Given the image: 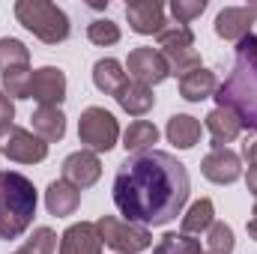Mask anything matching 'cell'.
I'll list each match as a JSON object with an SVG mask.
<instances>
[{
	"instance_id": "obj_1",
	"label": "cell",
	"mask_w": 257,
	"mask_h": 254,
	"mask_svg": "<svg viewBox=\"0 0 257 254\" xmlns=\"http://www.w3.org/2000/svg\"><path fill=\"white\" fill-rule=\"evenodd\" d=\"M192 191L186 165L165 153L147 150L126 156L114 174V206L126 221L141 227H162L174 221Z\"/></svg>"
},
{
	"instance_id": "obj_2",
	"label": "cell",
	"mask_w": 257,
	"mask_h": 254,
	"mask_svg": "<svg viewBox=\"0 0 257 254\" xmlns=\"http://www.w3.org/2000/svg\"><path fill=\"white\" fill-rule=\"evenodd\" d=\"M218 108H230L242 129L257 132V36L248 33L242 42H236V57L230 75L215 90Z\"/></svg>"
},
{
	"instance_id": "obj_3",
	"label": "cell",
	"mask_w": 257,
	"mask_h": 254,
	"mask_svg": "<svg viewBox=\"0 0 257 254\" xmlns=\"http://www.w3.org/2000/svg\"><path fill=\"white\" fill-rule=\"evenodd\" d=\"M36 186L18 171H0V242L18 239L36 215Z\"/></svg>"
},
{
	"instance_id": "obj_4",
	"label": "cell",
	"mask_w": 257,
	"mask_h": 254,
	"mask_svg": "<svg viewBox=\"0 0 257 254\" xmlns=\"http://www.w3.org/2000/svg\"><path fill=\"white\" fill-rule=\"evenodd\" d=\"M15 18L36 39H42L45 45H60L72 33L69 15L57 3H48V0H18L15 3Z\"/></svg>"
},
{
	"instance_id": "obj_5",
	"label": "cell",
	"mask_w": 257,
	"mask_h": 254,
	"mask_svg": "<svg viewBox=\"0 0 257 254\" xmlns=\"http://www.w3.org/2000/svg\"><path fill=\"white\" fill-rule=\"evenodd\" d=\"M78 141L90 150V153H108L117 147L120 141V123L111 111L93 105V108H84L81 111V120H78Z\"/></svg>"
},
{
	"instance_id": "obj_6",
	"label": "cell",
	"mask_w": 257,
	"mask_h": 254,
	"mask_svg": "<svg viewBox=\"0 0 257 254\" xmlns=\"http://www.w3.org/2000/svg\"><path fill=\"white\" fill-rule=\"evenodd\" d=\"M96 230L102 236V245L114 248L117 254H141L153 245L150 227L132 224L126 218H117V215H102L96 221Z\"/></svg>"
},
{
	"instance_id": "obj_7",
	"label": "cell",
	"mask_w": 257,
	"mask_h": 254,
	"mask_svg": "<svg viewBox=\"0 0 257 254\" xmlns=\"http://www.w3.org/2000/svg\"><path fill=\"white\" fill-rule=\"evenodd\" d=\"M126 72H128V81H138L144 87H156L162 84L165 78H171V69H168V60L162 57L159 48L153 45H141L135 51H128V60H126Z\"/></svg>"
},
{
	"instance_id": "obj_8",
	"label": "cell",
	"mask_w": 257,
	"mask_h": 254,
	"mask_svg": "<svg viewBox=\"0 0 257 254\" xmlns=\"http://www.w3.org/2000/svg\"><path fill=\"white\" fill-rule=\"evenodd\" d=\"M0 153H3L9 162H18V165H39V162H45V156H48V144H45L39 135L27 132V129L12 126L6 132L3 144H0Z\"/></svg>"
},
{
	"instance_id": "obj_9",
	"label": "cell",
	"mask_w": 257,
	"mask_h": 254,
	"mask_svg": "<svg viewBox=\"0 0 257 254\" xmlns=\"http://www.w3.org/2000/svg\"><path fill=\"white\" fill-rule=\"evenodd\" d=\"M27 99H36L39 108H60L66 99V75L57 66H42L33 69L30 75V87H27Z\"/></svg>"
},
{
	"instance_id": "obj_10",
	"label": "cell",
	"mask_w": 257,
	"mask_h": 254,
	"mask_svg": "<svg viewBox=\"0 0 257 254\" xmlns=\"http://www.w3.org/2000/svg\"><path fill=\"white\" fill-rule=\"evenodd\" d=\"M200 174L215 186H230L242 177V159L227 147H212V153L200 159Z\"/></svg>"
},
{
	"instance_id": "obj_11",
	"label": "cell",
	"mask_w": 257,
	"mask_h": 254,
	"mask_svg": "<svg viewBox=\"0 0 257 254\" xmlns=\"http://www.w3.org/2000/svg\"><path fill=\"white\" fill-rule=\"evenodd\" d=\"M128 27L141 36H159L168 21H165V3L159 0H128L126 3Z\"/></svg>"
},
{
	"instance_id": "obj_12",
	"label": "cell",
	"mask_w": 257,
	"mask_h": 254,
	"mask_svg": "<svg viewBox=\"0 0 257 254\" xmlns=\"http://www.w3.org/2000/svg\"><path fill=\"white\" fill-rule=\"evenodd\" d=\"M99 177H102V162H99L96 153L78 150V153H72V156L63 159V180L69 183V186H75L78 191L96 186Z\"/></svg>"
},
{
	"instance_id": "obj_13",
	"label": "cell",
	"mask_w": 257,
	"mask_h": 254,
	"mask_svg": "<svg viewBox=\"0 0 257 254\" xmlns=\"http://www.w3.org/2000/svg\"><path fill=\"white\" fill-rule=\"evenodd\" d=\"M60 254H102V236L93 221L69 224L60 236Z\"/></svg>"
},
{
	"instance_id": "obj_14",
	"label": "cell",
	"mask_w": 257,
	"mask_h": 254,
	"mask_svg": "<svg viewBox=\"0 0 257 254\" xmlns=\"http://www.w3.org/2000/svg\"><path fill=\"white\" fill-rule=\"evenodd\" d=\"M254 15L248 12V6H227L215 15V33L224 42H242L251 33Z\"/></svg>"
},
{
	"instance_id": "obj_15",
	"label": "cell",
	"mask_w": 257,
	"mask_h": 254,
	"mask_svg": "<svg viewBox=\"0 0 257 254\" xmlns=\"http://www.w3.org/2000/svg\"><path fill=\"white\" fill-rule=\"evenodd\" d=\"M206 132L212 135V147H227L242 135V123L230 108H212L206 114Z\"/></svg>"
},
{
	"instance_id": "obj_16",
	"label": "cell",
	"mask_w": 257,
	"mask_h": 254,
	"mask_svg": "<svg viewBox=\"0 0 257 254\" xmlns=\"http://www.w3.org/2000/svg\"><path fill=\"white\" fill-rule=\"evenodd\" d=\"M117 105L132 114V117H144V114H150L153 111V105H156V96H153V90L150 87H144V84H138V81H126L120 90H117Z\"/></svg>"
},
{
	"instance_id": "obj_17",
	"label": "cell",
	"mask_w": 257,
	"mask_h": 254,
	"mask_svg": "<svg viewBox=\"0 0 257 254\" xmlns=\"http://www.w3.org/2000/svg\"><path fill=\"white\" fill-rule=\"evenodd\" d=\"M215 90H218V78H215V72H209L203 66L189 72L186 78H180V96L186 102H203V99L215 96Z\"/></svg>"
},
{
	"instance_id": "obj_18",
	"label": "cell",
	"mask_w": 257,
	"mask_h": 254,
	"mask_svg": "<svg viewBox=\"0 0 257 254\" xmlns=\"http://www.w3.org/2000/svg\"><path fill=\"white\" fill-rule=\"evenodd\" d=\"M45 206L51 215L63 218V215H72L78 206H81V191L75 186H69L66 180H54L48 189H45Z\"/></svg>"
},
{
	"instance_id": "obj_19",
	"label": "cell",
	"mask_w": 257,
	"mask_h": 254,
	"mask_svg": "<svg viewBox=\"0 0 257 254\" xmlns=\"http://www.w3.org/2000/svg\"><path fill=\"white\" fill-rule=\"evenodd\" d=\"M200 120H194L192 114H174L165 126L168 141L177 147V150H192L194 144L200 141Z\"/></svg>"
},
{
	"instance_id": "obj_20",
	"label": "cell",
	"mask_w": 257,
	"mask_h": 254,
	"mask_svg": "<svg viewBox=\"0 0 257 254\" xmlns=\"http://www.w3.org/2000/svg\"><path fill=\"white\" fill-rule=\"evenodd\" d=\"M123 69L126 66L120 63V60H114V57L96 60V66H93V84H96V90L105 93V96H117V90L128 81Z\"/></svg>"
},
{
	"instance_id": "obj_21",
	"label": "cell",
	"mask_w": 257,
	"mask_h": 254,
	"mask_svg": "<svg viewBox=\"0 0 257 254\" xmlns=\"http://www.w3.org/2000/svg\"><path fill=\"white\" fill-rule=\"evenodd\" d=\"M33 135H39L45 144H54V141H63L66 135V114L60 108H36L33 117Z\"/></svg>"
},
{
	"instance_id": "obj_22",
	"label": "cell",
	"mask_w": 257,
	"mask_h": 254,
	"mask_svg": "<svg viewBox=\"0 0 257 254\" xmlns=\"http://www.w3.org/2000/svg\"><path fill=\"white\" fill-rule=\"evenodd\" d=\"M212 221H215V206H212V200L209 197H200V200H194L192 206L186 209V215H183V221H180V233H206L209 227H212Z\"/></svg>"
},
{
	"instance_id": "obj_23",
	"label": "cell",
	"mask_w": 257,
	"mask_h": 254,
	"mask_svg": "<svg viewBox=\"0 0 257 254\" xmlns=\"http://www.w3.org/2000/svg\"><path fill=\"white\" fill-rule=\"evenodd\" d=\"M156 141H159V129L153 126L150 120H135V123H128V129L123 132V147H126L128 156L153 150Z\"/></svg>"
},
{
	"instance_id": "obj_24",
	"label": "cell",
	"mask_w": 257,
	"mask_h": 254,
	"mask_svg": "<svg viewBox=\"0 0 257 254\" xmlns=\"http://www.w3.org/2000/svg\"><path fill=\"white\" fill-rule=\"evenodd\" d=\"M27 66H30V48L15 36H3L0 39V72L27 69Z\"/></svg>"
},
{
	"instance_id": "obj_25",
	"label": "cell",
	"mask_w": 257,
	"mask_h": 254,
	"mask_svg": "<svg viewBox=\"0 0 257 254\" xmlns=\"http://www.w3.org/2000/svg\"><path fill=\"white\" fill-rule=\"evenodd\" d=\"M233 248H236L233 227H230V224H224V221H212V227L206 230L203 251H200V254H233Z\"/></svg>"
},
{
	"instance_id": "obj_26",
	"label": "cell",
	"mask_w": 257,
	"mask_h": 254,
	"mask_svg": "<svg viewBox=\"0 0 257 254\" xmlns=\"http://www.w3.org/2000/svg\"><path fill=\"white\" fill-rule=\"evenodd\" d=\"M162 57L168 60L171 75H177V78H186L189 72L200 69V54L194 48H168V51H162Z\"/></svg>"
},
{
	"instance_id": "obj_27",
	"label": "cell",
	"mask_w": 257,
	"mask_h": 254,
	"mask_svg": "<svg viewBox=\"0 0 257 254\" xmlns=\"http://www.w3.org/2000/svg\"><path fill=\"white\" fill-rule=\"evenodd\" d=\"M203 245L200 239H192L189 233H165L159 239V245L153 248V254H200Z\"/></svg>"
},
{
	"instance_id": "obj_28",
	"label": "cell",
	"mask_w": 257,
	"mask_h": 254,
	"mask_svg": "<svg viewBox=\"0 0 257 254\" xmlns=\"http://www.w3.org/2000/svg\"><path fill=\"white\" fill-rule=\"evenodd\" d=\"M159 51H168V48H194V33L189 24H168L159 36Z\"/></svg>"
},
{
	"instance_id": "obj_29",
	"label": "cell",
	"mask_w": 257,
	"mask_h": 254,
	"mask_svg": "<svg viewBox=\"0 0 257 254\" xmlns=\"http://www.w3.org/2000/svg\"><path fill=\"white\" fill-rule=\"evenodd\" d=\"M30 75L33 69H9V72H0V84H3V93L9 99H27V87H30Z\"/></svg>"
},
{
	"instance_id": "obj_30",
	"label": "cell",
	"mask_w": 257,
	"mask_h": 254,
	"mask_svg": "<svg viewBox=\"0 0 257 254\" xmlns=\"http://www.w3.org/2000/svg\"><path fill=\"white\" fill-rule=\"evenodd\" d=\"M87 39H90L93 45H102V48L117 45V42H120V24H114L111 18H96V21L87 27Z\"/></svg>"
},
{
	"instance_id": "obj_31",
	"label": "cell",
	"mask_w": 257,
	"mask_h": 254,
	"mask_svg": "<svg viewBox=\"0 0 257 254\" xmlns=\"http://www.w3.org/2000/svg\"><path fill=\"white\" fill-rule=\"evenodd\" d=\"M30 254H54L57 251V233L51 227H36L30 233V239H24V245Z\"/></svg>"
},
{
	"instance_id": "obj_32",
	"label": "cell",
	"mask_w": 257,
	"mask_h": 254,
	"mask_svg": "<svg viewBox=\"0 0 257 254\" xmlns=\"http://www.w3.org/2000/svg\"><path fill=\"white\" fill-rule=\"evenodd\" d=\"M206 9V0H171V15L177 24H192Z\"/></svg>"
},
{
	"instance_id": "obj_33",
	"label": "cell",
	"mask_w": 257,
	"mask_h": 254,
	"mask_svg": "<svg viewBox=\"0 0 257 254\" xmlns=\"http://www.w3.org/2000/svg\"><path fill=\"white\" fill-rule=\"evenodd\" d=\"M12 120H15V105H12V99L0 90V135H6V132L12 129Z\"/></svg>"
},
{
	"instance_id": "obj_34",
	"label": "cell",
	"mask_w": 257,
	"mask_h": 254,
	"mask_svg": "<svg viewBox=\"0 0 257 254\" xmlns=\"http://www.w3.org/2000/svg\"><path fill=\"white\" fill-rule=\"evenodd\" d=\"M242 159H245L248 165H257V132L251 138H245V144H242Z\"/></svg>"
},
{
	"instance_id": "obj_35",
	"label": "cell",
	"mask_w": 257,
	"mask_h": 254,
	"mask_svg": "<svg viewBox=\"0 0 257 254\" xmlns=\"http://www.w3.org/2000/svg\"><path fill=\"white\" fill-rule=\"evenodd\" d=\"M245 186L248 191L257 197V165H248V174H245Z\"/></svg>"
},
{
	"instance_id": "obj_36",
	"label": "cell",
	"mask_w": 257,
	"mask_h": 254,
	"mask_svg": "<svg viewBox=\"0 0 257 254\" xmlns=\"http://www.w3.org/2000/svg\"><path fill=\"white\" fill-rule=\"evenodd\" d=\"M245 230H248V236H251V239L257 242V200H254V209H251V218H248Z\"/></svg>"
},
{
	"instance_id": "obj_37",
	"label": "cell",
	"mask_w": 257,
	"mask_h": 254,
	"mask_svg": "<svg viewBox=\"0 0 257 254\" xmlns=\"http://www.w3.org/2000/svg\"><path fill=\"white\" fill-rule=\"evenodd\" d=\"M248 12L254 15V21H257V0H254V3H248Z\"/></svg>"
},
{
	"instance_id": "obj_38",
	"label": "cell",
	"mask_w": 257,
	"mask_h": 254,
	"mask_svg": "<svg viewBox=\"0 0 257 254\" xmlns=\"http://www.w3.org/2000/svg\"><path fill=\"white\" fill-rule=\"evenodd\" d=\"M15 254H30V251H27V248H18V251H15Z\"/></svg>"
}]
</instances>
